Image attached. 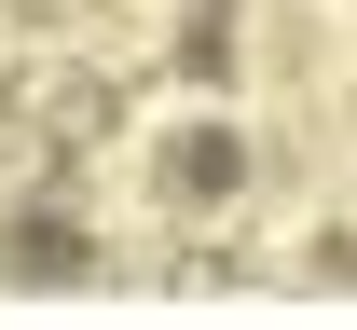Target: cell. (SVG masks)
<instances>
[{
	"instance_id": "1",
	"label": "cell",
	"mask_w": 357,
	"mask_h": 330,
	"mask_svg": "<svg viewBox=\"0 0 357 330\" xmlns=\"http://www.w3.org/2000/svg\"><path fill=\"white\" fill-rule=\"evenodd\" d=\"M234 179H248V138H234V124H192V138H165V193H178V207H220Z\"/></svg>"
}]
</instances>
